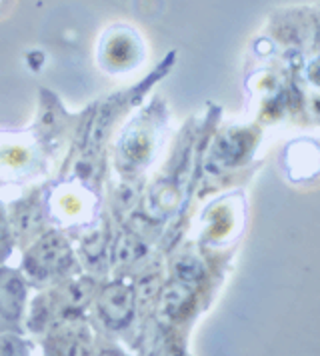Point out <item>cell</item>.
Segmentation results:
<instances>
[{"label":"cell","mask_w":320,"mask_h":356,"mask_svg":"<svg viewBox=\"0 0 320 356\" xmlns=\"http://www.w3.org/2000/svg\"><path fill=\"white\" fill-rule=\"evenodd\" d=\"M102 310L111 321H122L130 312V294L127 291H120V286H114L106 292L102 300Z\"/></svg>","instance_id":"6da1fadb"},{"label":"cell","mask_w":320,"mask_h":356,"mask_svg":"<svg viewBox=\"0 0 320 356\" xmlns=\"http://www.w3.org/2000/svg\"><path fill=\"white\" fill-rule=\"evenodd\" d=\"M66 259V246L58 243H50L38 246L36 254H34V264H38L45 273L56 268L58 264H63V260Z\"/></svg>","instance_id":"7a4b0ae2"}]
</instances>
